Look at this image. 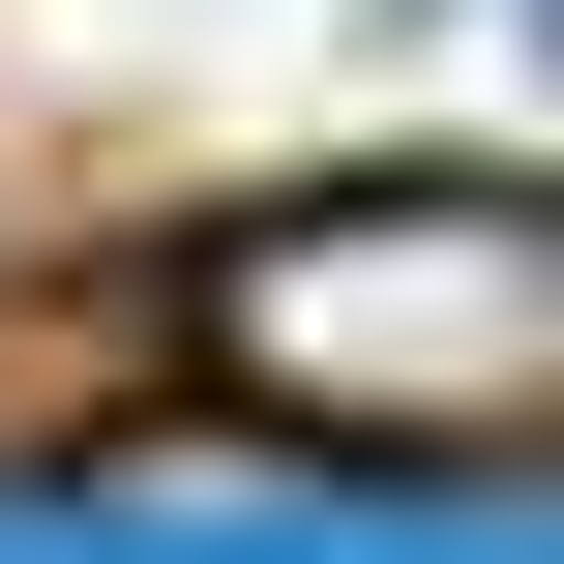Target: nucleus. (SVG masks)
Returning a JSON list of instances; mask_svg holds the SVG:
<instances>
[{"mask_svg": "<svg viewBox=\"0 0 564 564\" xmlns=\"http://www.w3.org/2000/svg\"><path fill=\"white\" fill-rule=\"evenodd\" d=\"M208 357L327 446H535L564 416V238L506 178H357V208H268L208 268Z\"/></svg>", "mask_w": 564, "mask_h": 564, "instance_id": "obj_1", "label": "nucleus"}]
</instances>
